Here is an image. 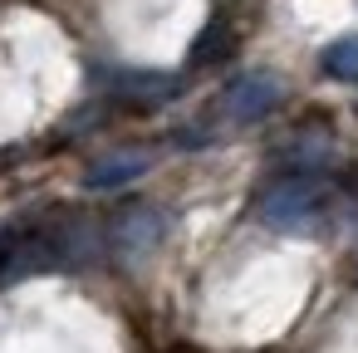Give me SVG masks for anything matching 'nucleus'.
I'll return each mask as SVG.
<instances>
[{
	"instance_id": "f257e3e1",
	"label": "nucleus",
	"mask_w": 358,
	"mask_h": 353,
	"mask_svg": "<svg viewBox=\"0 0 358 353\" xmlns=\"http://www.w3.org/2000/svg\"><path fill=\"white\" fill-rule=\"evenodd\" d=\"M334 187L314 172H294V177H280L275 187H265L260 196V221L275 226V231H304L324 206H329Z\"/></svg>"
},
{
	"instance_id": "39448f33",
	"label": "nucleus",
	"mask_w": 358,
	"mask_h": 353,
	"mask_svg": "<svg viewBox=\"0 0 358 353\" xmlns=\"http://www.w3.org/2000/svg\"><path fill=\"white\" fill-rule=\"evenodd\" d=\"M319 64H324V74H334V79H358V35L334 40Z\"/></svg>"
},
{
	"instance_id": "7ed1b4c3",
	"label": "nucleus",
	"mask_w": 358,
	"mask_h": 353,
	"mask_svg": "<svg viewBox=\"0 0 358 353\" xmlns=\"http://www.w3.org/2000/svg\"><path fill=\"white\" fill-rule=\"evenodd\" d=\"M167 236V216L157 206H128L118 221H113V250L118 260L138 265L148 250H157V240Z\"/></svg>"
},
{
	"instance_id": "f03ea898",
	"label": "nucleus",
	"mask_w": 358,
	"mask_h": 353,
	"mask_svg": "<svg viewBox=\"0 0 358 353\" xmlns=\"http://www.w3.org/2000/svg\"><path fill=\"white\" fill-rule=\"evenodd\" d=\"M285 99V84L275 79V74H241L226 94H221V118H231V123H255V118H265L275 103Z\"/></svg>"
},
{
	"instance_id": "20e7f679",
	"label": "nucleus",
	"mask_w": 358,
	"mask_h": 353,
	"mask_svg": "<svg viewBox=\"0 0 358 353\" xmlns=\"http://www.w3.org/2000/svg\"><path fill=\"white\" fill-rule=\"evenodd\" d=\"M148 167H152L148 152H108V157H99V162L84 172V187H89V192H113V187L138 182Z\"/></svg>"
}]
</instances>
